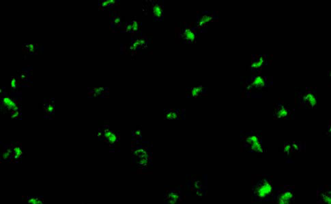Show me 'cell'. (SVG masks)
<instances>
[{
  "label": "cell",
  "mask_w": 331,
  "mask_h": 204,
  "mask_svg": "<svg viewBox=\"0 0 331 204\" xmlns=\"http://www.w3.org/2000/svg\"><path fill=\"white\" fill-rule=\"evenodd\" d=\"M274 189L270 178L265 177L253 186L252 195L256 202H270L274 199Z\"/></svg>",
  "instance_id": "1"
},
{
  "label": "cell",
  "mask_w": 331,
  "mask_h": 204,
  "mask_svg": "<svg viewBox=\"0 0 331 204\" xmlns=\"http://www.w3.org/2000/svg\"><path fill=\"white\" fill-rule=\"evenodd\" d=\"M294 188L292 186H284L274 196V204H294Z\"/></svg>",
  "instance_id": "2"
},
{
  "label": "cell",
  "mask_w": 331,
  "mask_h": 204,
  "mask_svg": "<svg viewBox=\"0 0 331 204\" xmlns=\"http://www.w3.org/2000/svg\"><path fill=\"white\" fill-rule=\"evenodd\" d=\"M318 203L330 204L331 203V191L329 186H325L318 190Z\"/></svg>",
  "instance_id": "3"
},
{
  "label": "cell",
  "mask_w": 331,
  "mask_h": 204,
  "mask_svg": "<svg viewBox=\"0 0 331 204\" xmlns=\"http://www.w3.org/2000/svg\"><path fill=\"white\" fill-rule=\"evenodd\" d=\"M245 141H246V143L247 144L249 145L251 150H252V151L256 152H263L262 144L259 135L255 134L251 135L245 139Z\"/></svg>",
  "instance_id": "4"
},
{
  "label": "cell",
  "mask_w": 331,
  "mask_h": 204,
  "mask_svg": "<svg viewBox=\"0 0 331 204\" xmlns=\"http://www.w3.org/2000/svg\"><path fill=\"white\" fill-rule=\"evenodd\" d=\"M13 159L17 161L22 156L21 148L19 146H13Z\"/></svg>",
  "instance_id": "5"
},
{
  "label": "cell",
  "mask_w": 331,
  "mask_h": 204,
  "mask_svg": "<svg viewBox=\"0 0 331 204\" xmlns=\"http://www.w3.org/2000/svg\"><path fill=\"white\" fill-rule=\"evenodd\" d=\"M27 204H43V199L40 197H28L26 199Z\"/></svg>",
  "instance_id": "6"
},
{
  "label": "cell",
  "mask_w": 331,
  "mask_h": 204,
  "mask_svg": "<svg viewBox=\"0 0 331 204\" xmlns=\"http://www.w3.org/2000/svg\"><path fill=\"white\" fill-rule=\"evenodd\" d=\"M3 103H4V104L6 106L5 107L8 108V110H10V109L15 110L17 108L16 103L14 102L13 100L9 98V97H6V98L3 99Z\"/></svg>",
  "instance_id": "7"
},
{
  "label": "cell",
  "mask_w": 331,
  "mask_h": 204,
  "mask_svg": "<svg viewBox=\"0 0 331 204\" xmlns=\"http://www.w3.org/2000/svg\"><path fill=\"white\" fill-rule=\"evenodd\" d=\"M104 135H105V137L107 138V140L111 144L115 143L117 140L116 135L113 132H112L111 131H108V130H107V131H105Z\"/></svg>",
  "instance_id": "8"
},
{
  "label": "cell",
  "mask_w": 331,
  "mask_h": 204,
  "mask_svg": "<svg viewBox=\"0 0 331 204\" xmlns=\"http://www.w3.org/2000/svg\"><path fill=\"white\" fill-rule=\"evenodd\" d=\"M304 99L307 102V103L311 106V107H313L316 103V98L314 96V95L312 93H308L304 96Z\"/></svg>",
  "instance_id": "9"
},
{
  "label": "cell",
  "mask_w": 331,
  "mask_h": 204,
  "mask_svg": "<svg viewBox=\"0 0 331 204\" xmlns=\"http://www.w3.org/2000/svg\"><path fill=\"white\" fill-rule=\"evenodd\" d=\"M252 84L253 87H255L256 88L263 87L265 85L264 79L262 76L256 77V78H255V80H254V81L252 82V84Z\"/></svg>",
  "instance_id": "10"
},
{
  "label": "cell",
  "mask_w": 331,
  "mask_h": 204,
  "mask_svg": "<svg viewBox=\"0 0 331 204\" xmlns=\"http://www.w3.org/2000/svg\"><path fill=\"white\" fill-rule=\"evenodd\" d=\"M289 113V111L287 110L286 108H285L284 107H281L280 108L279 110H277V116L278 118H279V119H281V118H284V117H286L287 116H288V114Z\"/></svg>",
  "instance_id": "11"
},
{
  "label": "cell",
  "mask_w": 331,
  "mask_h": 204,
  "mask_svg": "<svg viewBox=\"0 0 331 204\" xmlns=\"http://www.w3.org/2000/svg\"><path fill=\"white\" fill-rule=\"evenodd\" d=\"M184 35L186 38V39L191 40V41H193L195 40V34L191 30V29H186V30L184 31Z\"/></svg>",
  "instance_id": "12"
},
{
  "label": "cell",
  "mask_w": 331,
  "mask_h": 204,
  "mask_svg": "<svg viewBox=\"0 0 331 204\" xmlns=\"http://www.w3.org/2000/svg\"><path fill=\"white\" fill-rule=\"evenodd\" d=\"M153 13L155 17H161V16L162 14V11L160 5H155L153 7Z\"/></svg>",
  "instance_id": "13"
},
{
  "label": "cell",
  "mask_w": 331,
  "mask_h": 204,
  "mask_svg": "<svg viewBox=\"0 0 331 204\" xmlns=\"http://www.w3.org/2000/svg\"><path fill=\"white\" fill-rule=\"evenodd\" d=\"M45 107V112H46V113L48 114H52L54 113V104H51V102H47L46 103V106H44Z\"/></svg>",
  "instance_id": "14"
},
{
  "label": "cell",
  "mask_w": 331,
  "mask_h": 204,
  "mask_svg": "<svg viewBox=\"0 0 331 204\" xmlns=\"http://www.w3.org/2000/svg\"><path fill=\"white\" fill-rule=\"evenodd\" d=\"M202 86H199V87H197L193 88H192V90H191L192 96L194 97H197L198 95H199V94L200 93L201 91H202Z\"/></svg>",
  "instance_id": "15"
},
{
  "label": "cell",
  "mask_w": 331,
  "mask_h": 204,
  "mask_svg": "<svg viewBox=\"0 0 331 204\" xmlns=\"http://www.w3.org/2000/svg\"><path fill=\"white\" fill-rule=\"evenodd\" d=\"M263 63H264V59H263L262 57H261L258 61L254 62V63L252 64V66H251V67L253 68V69H257V68L261 67Z\"/></svg>",
  "instance_id": "16"
},
{
  "label": "cell",
  "mask_w": 331,
  "mask_h": 204,
  "mask_svg": "<svg viewBox=\"0 0 331 204\" xmlns=\"http://www.w3.org/2000/svg\"><path fill=\"white\" fill-rule=\"evenodd\" d=\"M210 19H211V17L210 16H207V15L203 16L202 17V19H201V20H200L199 25L202 26V25H203L204 24H206V23H208Z\"/></svg>",
  "instance_id": "17"
},
{
  "label": "cell",
  "mask_w": 331,
  "mask_h": 204,
  "mask_svg": "<svg viewBox=\"0 0 331 204\" xmlns=\"http://www.w3.org/2000/svg\"><path fill=\"white\" fill-rule=\"evenodd\" d=\"M291 150H292V146L290 144L287 143L284 145V152L286 155H289V153L291 152Z\"/></svg>",
  "instance_id": "18"
},
{
  "label": "cell",
  "mask_w": 331,
  "mask_h": 204,
  "mask_svg": "<svg viewBox=\"0 0 331 204\" xmlns=\"http://www.w3.org/2000/svg\"><path fill=\"white\" fill-rule=\"evenodd\" d=\"M178 117V115L175 112H171L169 113H168L167 115V118L169 119H176Z\"/></svg>",
  "instance_id": "19"
}]
</instances>
